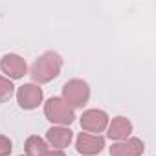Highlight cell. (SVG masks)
Instances as JSON below:
<instances>
[{"mask_svg":"<svg viewBox=\"0 0 156 156\" xmlns=\"http://www.w3.org/2000/svg\"><path fill=\"white\" fill-rule=\"evenodd\" d=\"M48 151V143L41 136H30L24 143V154L26 156H42Z\"/></svg>","mask_w":156,"mask_h":156,"instance_id":"11","label":"cell"},{"mask_svg":"<svg viewBox=\"0 0 156 156\" xmlns=\"http://www.w3.org/2000/svg\"><path fill=\"white\" fill-rule=\"evenodd\" d=\"M62 99L75 110L83 108L90 99V87L83 79H70L62 87Z\"/></svg>","mask_w":156,"mask_h":156,"instance_id":"3","label":"cell"},{"mask_svg":"<svg viewBox=\"0 0 156 156\" xmlns=\"http://www.w3.org/2000/svg\"><path fill=\"white\" fill-rule=\"evenodd\" d=\"M143 151L145 145L140 138H127L123 141H116L108 149L110 156H141Z\"/></svg>","mask_w":156,"mask_h":156,"instance_id":"8","label":"cell"},{"mask_svg":"<svg viewBox=\"0 0 156 156\" xmlns=\"http://www.w3.org/2000/svg\"><path fill=\"white\" fill-rule=\"evenodd\" d=\"M0 70H2V73H6L9 81H13V79H22L28 73V64L20 55L6 53L2 57V61H0Z\"/></svg>","mask_w":156,"mask_h":156,"instance_id":"6","label":"cell"},{"mask_svg":"<svg viewBox=\"0 0 156 156\" xmlns=\"http://www.w3.org/2000/svg\"><path fill=\"white\" fill-rule=\"evenodd\" d=\"M62 68V57L57 51H44L30 68V75L35 81V85H44L53 79H57Z\"/></svg>","mask_w":156,"mask_h":156,"instance_id":"1","label":"cell"},{"mask_svg":"<svg viewBox=\"0 0 156 156\" xmlns=\"http://www.w3.org/2000/svg\"><path fill=\"white\" fill-rule=\"evenodd\" d=\"M13 151V143L8 136L0 134V156H9V152Z\"/></svg>","mask_w":156,"mask_h":156,"instance_id":"13","label":"cell"},{"mask_svg":"<svg viewBox=\"0 0 156 156\" xmlns=\"http://www.w3.org/2000/svg\"><path fill=\"white\" fill-rule=\"evenodd\" d=\"M19 156H26V154H19Z\"/></svg>","mask_w":156,"mask_h":156,"instance_id":"15","label":"cell"},{"mask_svg":"<svg viewBox=\"0 0 156 156\" xmlns=\"http://www.w3.org/2000/svg\"><path fill=\"white\" fill-rule=\"evenodd\" d=\"M75 149L83 156H96L105 149V138L99 134H88V132H79L75 140Z\"/></svg>","mask_w":156,"mask_h":156,"instance_id":"7","label":"cell"},{"mask_svg":"<svg viewBox=\"0 0 156 156\" xmlns=\"http://www.w3.org/2000/svg\"><path fill=\"white\" fill-rule=\"evenodd\" d=\"M130 134H132V123L125 116H116L107 125V136L114 141H123L130 138Z\"/></svg>","mask_w":156,"mask_h":156,"instance_id":"9","label":"cell"},{"mask_svg":"<svg viewBox=\"0 0 156 156\" xmlns=\"http://www.w3.org/2000/svg\"><path fill=\"white\" fill-rule=\"evenodd\" d=\"M44 99L42 88L35 83H24L22 87L17 88V103L24 110H33L37 108Z\"/></svg>","mask_w":156,"mask_h":156,"instance_id":"5","label":"cell"},{"mask_svg":"<svg viewBox=\"0 0 156 156\" xmlns=\"http://www.w3.org/2000/svg\"><path fill=\"white\" fill-rule=\"evenodd\" d=\"M73 140V132L68 129V127H50L46 130V143L57 151H62L64 147H68Z\"/></svg>","mask_w":156,"mask_h":156,"instance_id":"10","label":"cell"},{"mask_svg":"<svg viewBox=\"0 0 156 156\" xmlns=\"http://www.w3.org/2000/svg\"><path fill=\"white\" fill-rule=\"evenodd\" d=\"M13 92H15V87H13V83L8 79V77L0 75V103L8 101V99L13 96Z\"/></svg>","mask_w":156,"mask_h":156,"instance_id":"12","label":"cell"},{"mask_svg":"<svg viewBox=\"0 0 156 156\" xmlns=\"http://www.w3.org/2000/svg\"><path fill=\"white\" fill-rule=\"evenodd\" d=\"M44 116L57 127H70L75 121L73 108L62 98H50L44 103Z\"/></svg>","mask_w":156,"mask_h":156,"instance_id":"2","label":"cell"},{"mask_svg":"<svg viewBox=\"0 0 156 156\" xmlns=\"http://www.w3.org/2000/svg\"><path fill=\"white\" fill-rule=\"evenodd\" d=\"M81 129L83 132H88V134H101L107 130V125H108V114L105 110H99V108H90V110H85L81 119Z\"/></svg>","mask_w":156,"mask_h":156,"instance_id":"4","label":"cell"},{"mask_svg":"<svg viewBox=\"0 0 156 156\" xmlns=\"http://www.w3.org/2000/svg\"><path fill=\"white\" fill-rule=\"evenodd\" d=\"M42 156H66L62 151H57V149H48Z\"/></svg>","mask_w":156,"mask_h":156,"instance_id":"14","label":"cell"}]
</instances>
